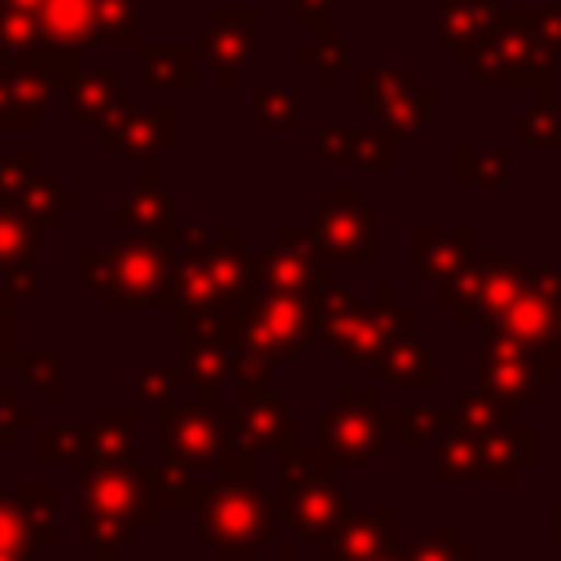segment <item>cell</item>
<instances>
[{"instance_id":"obj_21","label":"cell","mask_w":561,"mask_h":561,"mask_svg":"<svg viewBox=\"0 0 561 561\" xmlns=\"http://www.w3.org/2000/svg\"><path fill=\"white\" fill-rule=\"evenodd\" d=\"M478 386L517 403V408H530L539 399V368L530 359V351L504 333H486L482 342V364H478Z\"/></svg>"},{"instance_id":"obj_45","label":"cell","mask_w":561,"mask_h":561,"mask_svg":"<svg viewBox=\"0 0 561 561\" xmlns=\"http://www.w3.org/2000/svg\"><path fill=\"white\" fill-rule=\"evenodd\" d=\"M254 123L259 127H294L298 123V92L294 88H263L254 96Z\"/></svg>"},{"instance_id":"obj_48","label":"cell","mask_w":561,"mask_h":561,"mask_svg":"<svg viewBox=\"0 0 561 561\" xmlns=\"http://www.w3.org/2000/svg\"><path fill=\"white\" fill-rule=\"evenodd\" d=\"M175 386H180V377H175V368H162V364H149V368H140V377H136V403H149V408H162V403H171V399H175Z\"/></svg>"},{"instance_id":"obj_27","label":"cell","mask_w":561,"mask_h":561,"mask_svg":"<svg viewBox=\"0 0 561 561\" xmlns=\"http://www.w3.org/2000/svg\"><path fill=\"white\" fill-rule=\"evenodd\" d=\"M136 416H140V403L131 408H101L96 412V425L88 430V451H83V473L92 469H127V465H140L136 460V447H131V430H136Z\"/></svg>"},{"instance_id":"obj_56","label":"cell","mask_w":561,"mask_h":561,"mask_svg":"<svg viewBox=\"0 0 561 561\" xmlns=\"http://www.w3.org/2000/svg\"><path fill=\"white\" fill-rule=\"evenodd\" d=\"M276 561H298V548H294V543H285V548L276 552Z\"/></svg>"},{"instance_id":"obj_5","label":"cell","mask_w":561,"mask_h":561,"mask_svg":"<svg viewBox=\"0 0 561 561\" xmlns=\"http://www.w3.org/2000/svg\"><path fill=\"white\" fill-rule=\"evenodd\" d=\"M171 254L175 250L153 237L118 232L114 245H79V276L101 307H127V302L162 307Z\"/></svg>"},{"instance_id":"obj_7","label":"cell","mask_w":561,"mask_h":561,"mask_svg":"<svg viewBox=\"0 0 561 561\" xmlns=\"http://www.w3.org/2000/svg\"><path fill=\"white\" fill-rule=\"evenodd\" d=\"M456 61L465 70H473L478 79H486V83H526V88H535V96L552 101V75H557V66L535 44V35H530V9L526 4L500 9V22L478 44L460 48Z\"/></svg>"},{"instance_id":"obj_33","label":"cell","mask_w":561,"mask_h":561,"mask_svg":"<svg viewBox=\"0 0 561 561\" xmlns=\"http://www.w3.org/2000/svg\"><path fill=\"white\" fill-rule=\"evenodd\" d=\"M377 373L390 381V386H434L438 381V368H434V355L425 351V342L416 333H403L386 359L377 364Z\"/></svg>"},{"instance_id":"obj_25","label":"cell","mask_w":561,"mask_h":561,"mask_svg":"<svg viewBox=\"0 0 561 561\" xmlns=\"http://www.w3.org/2000/svg\"><path fill=\"white\" fill-rule=\"evenodd\" d=\"M478 254V232L473 228H416V276L443 294Z\"/></svg>"},{"instance_id":"obj_36","label":"cell","mask_w":561,"mask_h":561,"mask_svg":"<svg viewBox=\"0 0 561 561\" xmlns=\"http://www.w3.org/2000/svg\"><path fill=\"white\" fill-rule=\"evenodd\" d=\"M456 412H460V430H469V434H495V430L517 421V403H508V399H500V394H491L482 386L460 390Z\"/></svg>"},{"instance_id":"obj_30","label":"cell","mask_w":561,"mask_h":561,"mask_svg":"<svg viewBox=\"0 0 561 561\" xmlns=\"http://www.w3.org/2000/svg\"><path fill=\"white\" fill-rule=\"evenodd\" d=\"M39 18V31H44V44L53 48H88L96 39V0H44L35 9Z\"/></svg>"},{"instance_id":"obj_23","label":"cell","mask_w":561,"mask_h":561,"mask_svg":"<svg viewBox=\"0 0 561 561\" xmlns=\"http://www.w3.org/2000/svg\"><path fill=\"white\" fill-rule=\"evenodd\" d=\"M434 473H438L443 482H460V486H513V482H517V473L504 469V465L482 447V438L469 434V430H460V425L438 438Z\"/></svg>"},{"instance_id":"obj_44","label":"cell","mask_w":561,"mask_h":561,"mask_svg":"<svg viewBox=\"0 0 561 561\" xmlns=\"http://www.w3.org/2000/svg\"><path fill=\"white\" fill-rule=\"evenodd\" d=\"M96 39L136 44V0H96Z\"/></svg>"},{"instance_id":"obj_42","label":"cell","mask_w":561,"mask_h":561,"mask_svg":"<svg viewBox=\"0 0 561 561\" xmlns=\"http://www.w3.org/2000/svg\"><path fill=\"white\" fill-rule=\"evenodd\" d=\"M298 66H302V70H316V79H320L324 88H333L337 75L351 66V53L329 35V39H311V44H302V48H298Z\"/></svg>"},{"instance_id":"obj_19","label":"cell","mask_w":561,"mask_h":561,"mask_svg":"<svg viewBox=\"0 0 561 561\" xmlns=\"http://www.w3.org/2000/svg\"><path fill=\"white\" fill-rule=\"evenodd\" d=\"M39 298V228L0 206V302Z\"/></svg>"},{"instance_id":"obj_2","label":"cell","mask_w":561,"mask_h":561,"mask_svg":"<svg viewBox=\"0 0 561 561\" xmlns=\"http://www.w3.org/2000/svg\"><path fill=\"white\" fill-rule=\"evenodd\" d=\"M158 491H153V469L127 465V469H92L83 473V491L75 504L83 543L92 548L96 561H118L123 543L158 522Z\"/></svg>"},{"instance_id":"obj_54","label":"cell","mask_w":561,"mask_h":561,"mask_svg":"<svg viewBox=\"0 0 561 561\" xmlns=\"http://www.w3.org/2000/svg\"><path fill=\"white\" fill-rule=\"evenodd\" d=\"M215 561H259V552H215Z\"/></svg>"},{"instance_id":"obj_35","label":"cell","mask_w":561,"mask_h":561,"mask_svg":"<svg viewBox=\"0 0 561 561\" xmlns=\"http://www.w3.org/2000/svg\"><path fill=\"white\" fill-rule=\"evenodd\" d=\"M513 180V158L500 145H478V149H456V184H478V188H504Z\"/></svg>"},{"instance_id":"obj_3","label":"cell","mask_w":561,"mask_h":561,"mask_svg":"<svg viewBox=\"0 0 561 561\" xmlns=\"http://www.w3.org/2000/svg\"><path fill=\"white\" fill-rule=\"evenodd\" d=\"M316 307H320V342L346 364L377 368L386 351L416 329V311L390 285H381L373 302H359V294H346L333 280L329 289L316 294Z\"/></svg>"},{"instance_id":"obj_11","label":"cell","mask_w":561,"mask_h":561,"mask_svg":"<svg viewBox=\"0 0 561 561\" xmlns=\"http://www.w3.org/2000/svg\"><path fill=\"white\" fill-rule=\"evenodd\" d=\"M355 101H359V110H368L403 145V140H416L430 127V114H434V101L438 96L412 70L359 66L355 70Z\"/></svg>"},{"instance_id":"obj_50","label":"cell","mask_w":561,"mask_h":561,"mask_svg":"<svg viewBox=\"0 0 561 561\" xmlns=\"http://www.w3.org/2000/svg\"><path fill=\"white\" fill-rule=\"evenodd\" d=\"M530 35L543 48V57L561 70V9H530Z\"/></svg>"},{"instance_id":"obj_58","label":"cell","mask_w":561,"mask_h":561,"mask_svg":"<svg viewBox=\"0 0 561 561\" xmlns=\"http://www.w3.org/2000/svg\"><path fill=\"white\" fill-rule=\"evenodd\" d=\"M557 346H561V337H557Z\"/></svg>"},{"instance_id":"obj_43","label":"cell","mask_w":561,"mask_h":561,"mask_svg":"<svg viewBox=\"0 0 561 561\" xmlns=\"http://www.w3.org/2000/svg\"><path fill=\"white\" fill-rule=\"evenodd\" d=\"M22 381L35 390V403L48 408L57 403V381H61V368H57V355L53 351H22Z\"/></svg>"},{"instance_id":"obj_20","label":"cell","mask_w":561,"mask_h":561,"mask_svg":"<svg viewBox=\"0 0 561 561\" xmlns=\"http://www.w3.org/2000/svg\"><path fill=\"white\" fill-rule=\"evenodd\" d=\"M118 232H136V237H153L162 245H180V206H175V193H167L153 175V167H140L136 184L123 193L118 202V215H114Z\"/></svg>"},{"instance_id":"obj_46","label":"cell","mask_w":561,"mask_h":561,"mask_svg":"<svg viewBox=\"0 0 561 561\" xmlns=\"http://www.w3.org/2000/svg\"><path fill=\"white\" fill-rule=\"evenodd\" d=\"M39 421V403H22L13 386H0V447H13L26 425Z\"/></svg>"},{"instance_id":"obj_29","label":"cell","mask_w":561,"mask_h":561,"mask_svg":"<svg viewBox=\"0 0 561 561\" xmlns=\"http://www.w3.org/2000/svg\"><path fill=\"white\" fill-rule=\"evenodd\" d=\"M438 18H434V39L443 48H469L478 44L495 22H500V0H434Z\"/></svg>"},{"instance_id":"obj_28","label":"cell","mask_w":561,"mask_h":561,"mask_svg":"<svg viewBox=\"0 0 561 561\" xmlns=\"http://www.w3.org/2000/svg\"><path fill=\"white\" fill-rule=\"evenodd\" d=\"M320 162H359V167H394L399 140L381 123H359V127H329L316 140Z\"/></svg>"},{"instance_id":"obj_31","label":"cell","mask_w":561,"mask_h":561,"mask_svg":"<svg viewBox=\"0 0 561 561\" xmlns=\"http://www.w3.org/2000/svg\"><path fill=\"white\" fill-rule=\"evenodd\" d=\"M118 88H123V83H118V70H114V66H83V70L70 75V83L61 88V96H66L75 123L101 127V118L110 114Z\"/></svg>"},{"instance_id":"obj_8","label":"cell","mask_w":561,"mask_h":561,"mask_svg":"<svg viewBox=\"0 0 561 561\" xmlns=\"http://www.w3.org/2000/svg\"><path fill=\"white\" fill-rule=\"evenodd\" d=\"M526 276L530 272H522V263L513 254L491 250V245H478V254L469 259V267L443 294H434V302L447 307L456 316V324H465V329H473V324L478 329H491L517 302V294L526 289Z\"/></svg>"},{"instance_id":"obj_47","label":"cell","mask_w":561,"mask_h":561,"mask_svg":"<svg viewBox=\"0 0 561 561\" xmlns=\"http://www.w3.org/2000/svg\"><path fill=\"white\" fill-rule=\"evenodd\" d=\"M22 491V500H26V508H31V517H35V530H39V543L44 548H53L57 543V517H53V508H57V486H18Z\"/></svg>"},{"instance_id":"obj_24","label":"cell","mask_w":561,"mask_h":561,"mask_svg":"<svg viewBox=\"0 0 561 561\" xmlns=\"http://www.w3.org/2000/svg\"><path fill=\"white\" fill-rule=\"evenodd\" d=\"M394 543V508L390 504H373V508H355L337 522V530L316 543V561H368L377 552H386Z\"/></svg>"},{"instance_id":"obj_12","label":"cell","mask_w":561,"mask_h":561,"mask_svg":"<svg viewBox=\"0 0 561 561\" xmlns=\"http://www.w3.org/2000/svg\"><path fill=\"white\" fill-rule=\"evenodd\" d=\"M175 140H180V114L171 105L140 110L136 88H118L110 114L96 127V145L123 162H136V167H153V158L175 149Z\"/></svg>"},{"instance_id":"obj_13","label":"cell","mask_w":561,"mask_h":561,"mask_svg":"<svg viewBox=\"0 0 561 561\" xmlns=\"http://www.w3.org/2000/svg\"><path fill=\"white\" fill-rule=\"evenodd\" d=\"M75 53L44 44L26 61H0V127H31L48 96L61 92L75 75Z\"/></svg>"},{"instance_id":"obj_34","label":"cell","mask_w":561,"mask_h":561,"mask_svg":"<svg viewBox=\"0 0 561 561\" xmlns=\"http://www.w3.org/2000/svg\"><path fill=\"white\" fill-rule=\"evenodd\" d=\"M456 425H460V412L456 408H390V434H394L399 447L438 443Z\"/></svg>"},{"instance_id":"obj_38","label":"cell","mask_w":561,"mask_h":561,"mask_svg":"<svg viewBox=\"0 0 561 561\" xmlns=\"http://www.w3.org/2000/svg\"><path fill=\"white\" fill-rule=\"evenodd\" d=\"M517 136H522L526 149H561V105H557V96L552 101L535 96V105L517 114Z\"/></svg>"},{"instance_id":"obj_32","label":"cell","mask_w":561,"mask_h":561,"mask_svg":"<svg viewBox=\"0 0 561 561\" xmlns=\"http://www.w3.org/2000/svg\"><path fill=\"white\" fill-rule=\"evenodd\" d=\"M197 48H140L136 70L145 88H193L197 83Z\"/></svg>"},{"instance_id":"obj_16","label":"cell","mask_w":561,"mask_h":561,"mask_svg":"<svg viewBox=\"0 0 561 561\" xmlns=\"http://www.w3.org/2000/svg\"><path fill=\"white\" fill-rule=\"evenodd\" d=\"M75 202H79V193L39 167V149L22 145L13 153H0V206H13L35 228H48Z\"/></svg>"},{"instance_id":"obj_14","label":"cell","mask_w":561,"mask_h":561,"mask_svg":"<svg viewBox=\"0 0 561 561\" xmlns=\"http://www.w3.org/2000/svg\"><path fill=\"white\" fill-rule=\"evenodd\" d=\"M373 210L355 197L346 184H329L316 193V241L320 254L333 267H373L377 241H373Z\"/></svg>"},{"instance_id":"obj_39","label":"cell","mask_w":561,"mask_h":561,"mask_svg":"<svg viewBox=\"0 0 561 561\" xmlns=\"http://www.w3.org/2000/svg\"><path fill=\"white\" fill-rule=\"evenodd\" d=\"M0 548H44L22 491L0 486Z\"/></svg>"},{"instance_id":"obj_15","label":"cell","mask_w":561,"mask_h":561,"mask_svg":"<svg viewBox=\"0 0 561 561\" xmlns=\"http://www.w3.org/2000/svg\"><path fill=\"white\" fill-rule=\"evenodd\" d=\"M158 412V438H162V460L188 469V473H202L215 465V456L224 451L228 443V416H224V403L219 408H206V403H162L153 408Z\"/></svg>"},{"instance_id":"obj_51","label":"cell","mask_w":561,"mask_h":561,"mask_svg":"<svg viewBox=\"0 0 561 561\" xmlns=\"http://www.w3.org/2000/svg\"><path fill=\"white\" fill-rule=\"evenodd\" d=\"M22 359V342H18V302H0V368Z\"/></svg>"},{"instance_id":"obj_22","label":"cell","mask_w":561,"mask_h":561,"mask_svg":"<svg viewBox=\"0 0 561 561\" xmlns=\"http://www.w3.org/2000/svg\"><path fill=\"white\" fill-rule=\"evenodd\" d=\"M224 416H228V438H237L254 451L280 447L294 438V416L267 386H237V399L224 403Z\"/></svg>"},{"instance_id":"obj_52","label":"cell","mask_w":561,"mask_h":561,"mask_svg":"<svg viewBox=\"0 0 561 561\" xmlns=\"http://www.w3.org/2000/svg\"><path fill=\"white\" fill-rule=\"evenodd\" d=\"M0 561H39V548H0Z\"/></svg>"},{"instance_id":"obj_6","label":"cell","mask_w":561,"mask_h":561,"mask_svg":"<svg viewBox=\"0 0 561 561\" xmlns=\"http://www.w3.org/2000/svg\"><path fill=\"white\" fill-rule=\"evenodd\" d=\"M276 495L259 486V473L210 478L197 500V543L210 552H259L276 530Z\"/></svg>"},{"instance_id":"obj_17","label":"cell","mask_w":561,"mask_h":561,"mask_svg":"<svg viewBox=\"0 0 561 561\" xmlns=\"http://www.w3.org/2000/svg\"><path fill=\"white\" fill-rule=\"evenodd\" d=\"M210 250H215V228H188L180 237L175 254H171V276H167V302L162 307H175L180 320L228 307L224 294H219V280H215Z\"/></svg>"},{"instance_id":"obj_1","label":"cell","mask_w":561,"mask_h":561,"mask_svg":"<svg viewBox=\"0 0 561 561\" xmlns=\"http://www.w3.org/2000/svg\"><path fill=\"white\" fill-rule=\"evenodd\" d=\"M320 337L316 294L263 289L250 307H241V342L232 346V381L267 386L280 359H294L307 342Z\"/></svg>"},{"instance_id":"obj_37","label":"cell","mask_w":561,"mask_h":561,"mask_svg":"<svg viewBox=\"0 0 561 561\" xmlns=\"http://www.w3.org/2000/svg\"><path fill=\"white\" fill-rule=\"evenodd\" d=\"M44 48V31H39V18L0 0V61H26Z\"/></svg>"},{"instance_id":"obj_55","label":"cell","mask_w":561,"mask_h":561,"mask_svg":"<svg viewBox=\"0 0 561 561\" xmlns=\"http://www.w3.org/2000/svg\"><path fill=\"white\" fill-rule=\"evenodd\" d=\"M368 561H408V552H403V548H386V552H377V557H368Z\"/></svg>"},{"instance_id":"obj_41","label":"cell","mask_w":561,"mask_h":561,"mask_svg":"<svg viewBox=\"0 0 561 561\" xmlns=\"http://www.w3.org/2000/svg\"><path fill=\"white\" fill-rule=\"evenodd\" d=\"M403 552H408V561H478V552L469 543H460L456 526H430Z\"/></svg>"},{"instance_id":"obj_26","label":"cell","mask_w":561,"mask_h":561,"mask_svg":"<svg viewBox=\"0 0 561 561\" xmlns=\"http://www.w3.org/2000/svg\"><path fill=\"white\" fill-rule=\"evenodd\" d=\"M259 272H263V289H289V294H320L337 280V267L289 245V241H272L263 250H254Z\"/></svg>"},{"instance_id":"obj_53","label":"cell","mask_w":561,"mask_h":561,"mask_svg":"<svg viewBox=\"0 0 561 561\" xmlns=\"http://www.w3.org/2000/svg\"><path fill=\"white\" fill-rule=\"evenodd\" d=\"M552 535L561 543V486H557V500H552Z\"/></svg>"},{"instance_id":"obj_57","label":"cell","mask_w":561,"mask_h":561,"mask_svg":"<svg viewBox=\"0 0 561 561\" xmlns=\"http://www.w3.org/2000/svg\"><path fill=\"white\" fill-rule=\"evenodd\" d=\"M9 4H18V9H26V13H35L44 0H9Z\"/></svg>"},{"instance_id":"obj_18","label":"cell","mask_w":561,"mask_h":561,"mask_svg":"<svg viewBox=\"0 0 561 561\" xmlns=\"http://www.w3.org/2000/svg\"><path fill=\"white\" fill-rule=\"evenodd\" d=\"M197 57L210 66L219 88H232L241 70L259 66V13L250 4H224L197 35Z\"/></svg>"},{"instance_id":"obj_49","label":"cell","mask_w":561,"mask_h":561,"mask_svg":"<svg viewBox=\"0 0 561 561\" xmlns=\"http://www.w3.org/2000/svg\"><path fill=\"white\" fill-rule=\"evenodd\" d=\"M298 18L302 31H311L316 39H329L333 35V18H337V0H285Z\"/></svg>"},{"instance_id":"obj_9","label":"cell","mask_w":561,"mask_h":561,"mask_svg":"<svg viewBox=\"0 0 561 561\" xmlns=\"http://www.w3.org/2000/svg\"><path fill=\"white\" fill-rule=\"evenodd\" d=\"M486 333H504V337L522 342L539 368V386H552L561 373V346H557V337H561V272L557 267L530 272L517 302Z\"/></svg>"},{"instance_id":"obj_4","label":"cell","mask_w":561,"mask_h":561,"mask_svg":"<svg viewBox=\"0 0 561 561\" xmlns=\"http://www.w3.org/2000/svg\"><path fill=\"white\" fill-rule=\"evenodd\" d=\"M280 456V486H276V508H280V522L307 539V543H324L337 522L351 513V495L346 486L337 482V460L316 443H280L276 447Z\"/></svg>"},{"instance_id":"obj_10","label":"cell","mask_w":561,"mask_h":561,"mask_svg":"<svg viewBox=\"0 0 561 561\" xmlns=\"http://www.w3.org/2000/svg\"><path fill=\"white\" fill-rule=\"evenodd\" d=\"M316 443L337 465L359 469V465L377 460L394 443V434H390V408L377 403V390L373 386H342L333 394V408L320 416Z\"/></svg>"},{"instance_id":"obj_40","label":"cell","mask_w":561,"mask_h":561,"mask_svg":"<svg viewBox=\"0 0 561 561\" xmlns=\"http://www.w3.org/2000/svg\"><path fill=\"white\" fill-rule=\"evenodd\" d=\"M83 451H88V430H57V425H44L35 434V460L44 469H61V465H83Z\"/></svg>"}]
</instances>
